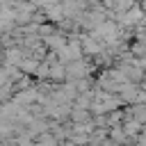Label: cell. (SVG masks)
I'll return each mask as SVG.
<instances>
[{
  "label": "cell",
  "instance_id": "3957f363",
  "mask_svg": "<svg viewBox=\"0 0 146 146\" xmlns=\"http://www.w3.org/2000/svg\"><path fill=\"white\" fill-rule=\"evenodd\" d=\"M137 100H141L146 105V91H137Z\"/></svg>",
  "mask_w": 146,
  "mask_h": 146
},
{
  "label": "cell",
  "instance_id": "7a4b0ae2",
  "mask_svg": "<svg viewBox=\"0 0 146 146\" xmlns=\"http://www.w3.org/2000/svg\"><path fill=\"white\" fill-rule=\"evenodd\" d=\"M139 121H130V123H125V135H135L137 130H139Z\"/></svg>",
  "mask_w": 146,
  "mask_h": 146
},
{
  "label": "cell",
  "instance_id": "6da1fadb",
  "mask_svg": "<svg viewBox=\"0 0 146 146\" xmlns=\"http://www.w3.org/2000/svg\"><path fill=\"white\" fill-rule=\"evenodd\" d=\"M135 121H139V123H146V105H139V107H135Z\"/></svg>",
  "mask_w": 146,
  "mask_h": 146
},
{
  "label": "cell",
  "instance_id": "277c9868",
  "mask_svg": "<svg viewBox=\"0 0 146 146\" xmlns=\"http://www.w3.org/2000/svg\"><path fill=\"white\" fill-rule=\"evenodd\" d=\"M141 11H146V0H144V2H141Z\"/></svg>",
  "mask_w": 146,
  "mask_h": 146
}]
</instances>
